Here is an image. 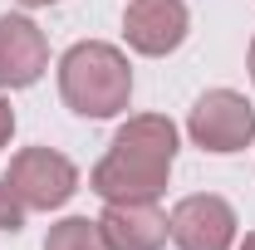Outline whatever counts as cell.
Returning a JSON list of instances; mask_svg holds the SVG:
<instances>
[{
    "label": "cell",
    "instance_id": "6da1fadb",
    "mask_svg": "<svg viewBox=\"0 0 255 250\" xmlns=\"http://www.w3.org/2000/svg\"><path fill=\"white\" fill-rule=\"evenodd\" d=\"M177 162V127L162 113L128 118L113 137L108 157L94 167L89 187L103 201H157L167 191V172Z\"/></svg>",
    "mask_w": 255,
    "mask_h": 250
},
{
    "label": "cell",
    "instance_id": "7a4b0ae2",
    "mask_svg": "<svg viewBox=\"0 0 255 250\" xmlns=\"http://www.w3.org/2000/svg\"><path fill=\"white\" fill-rule=\"evenodd\" d=\"M59 94L79 118H113L123 113L132 98V69H128L123 49L103 44V39H84L59 59Z\"/></svg>",
    "mask_w": 255,
    "mask_h": 250
},
{
    "label": "cell",
    "instance_id": "3957f363",
    "mask_svg": "<svg viewBox=\"0 0 255 250\" xmlns=\"http://www.w3.org/2000/svg\"><path fill=\"white\" fill-rule=\"evenodd\" d=\"M187 132L201 152H216V157H231L241 147H251L255 137V108L236 89H211V94L196 98L187 118Z\"/></svg>",
    "mask_w": 255,
    "mask_h": 250
},
{
    "label": "cell",
    "instance_id": "277c9868",
    "mask_svg": "<svg viewBox=\"0 0 255 250\" xmlns=\"http://www.w3.org/2000/svg\"><path fill=\"white\" fill-rule=\"evenodd\" d=\"M10 191L30 206V211H54L64 206L74 191H79V172L74 162L54 147H25V152L10 162Z\"/></svg>",
    "mask_w": 255,
    "mask_h": 250
},
{
    "label": "cell",
    "instance_id": "5b68a950",
    "mask_svg": "<svg viewBox=\"0 0 255 250\" xmlns=\"http://www.w3.org/2000/svg\"><path fill=\"white\" fill-rule=\"evenodd\" d=\"M167 236L177 250H231L236 241V211L221 196L201 191V196H182L167 216Z\"/></svg>",
    "mask_w": 255,
    "mask_h": 250
},
{
    "label": "cell",
    "instance_id": "8992f818",
    "mask_svg": "<svg viewBox=\"0 0 255 250\" xmlns=\"http://www.w3.org/2000/svg\"><path fill=\"white\" fill-rule=\"evenodd\" d=\"M187 5L182 0H132L123 15V34L137 54H172L187 39Z\"/></svg>",
    "mask_w": 255,
    "mask_h": 250
},
{
    "label": "cell",
    "instance_id": "52a82bcc",
    "mask_svg": "<svg viewBox=\"0 0 255 250\" xmlns=\"http://www.w3.org/2000/svg\"><path fill=\"white\" fill-rule=\"evenodd\" d=\"M49 69L44 30L25 15H0V89H30Z\"/></svg>",
    "mask_w": 255,
    "mask_h": 250
},
{
    "label": "cell",
    "instance_id": "ba28073f",
    "mask_svg": "<svg viewBox=\"0 0 255 250\" xmlns=\"http://www.w3.org/2000/svg\"><path fill=\"white\" fill-rule=\"evenodd\" d=\"M108 250H162L167 246V216L152 201H108L98 216Z\"/></svg>",
    "mask_w": 255,
    "mask_h": 250
},
{
    "label": "cell",
    "instance_id": "9c48e42d",
    "mask_svg": "<svg viewBox=\"0 0 255 250\" xmlns=\"http://www.w3.org/2000/svg\"><path fill=\"white\" fill-rule=\"evenodd\" d=\"M44 250H108V241H103L98 221L69 216V221H59V226L44 236Z\"/></svg>",
    "mask_w": 255,
    "mask_h": 250
},
{
    "label": "cell",
    "instance_id": "30bf717a",
    "mask_svg": "<svg viewBox=\"0 0 255 250\" xmlns=\"http://www.w3.org/2000/svg\"><path fill=\"white\" fill-rule=\"evenodd\" d=\"M25 226V201L10 191V182H0V231H20Z\"/></svg>",
    "mask_w": 255,
    "mask_h": 250
},
{
    "label": "cell",
    "instance_id": "8fae6325",
    "mask_svg": "<svg viewBox=\"0 0 255 250\" xmlns=\"http://www.w3.org/2000/svg\"><path fill=\"white\" fill-rule=\"evenodd\" d=\"M10 132H15V108H10V103L0 98V147L10 142Z\"/></svg>",
    "mask_w": 255,
    "mask_h": 250
},
{
    "label": "cell",
    "instance_id": "7c38bea8",
    "mask_svg": "<svg viewBox=\"0 0 255 250\" xmlns=\"http://www.w3.org/2000/svg\"><path fill=\"white\" fill-rule=\"evenodd\" d=\"M20 5H30V10H34V5H54V0H20Z\"/></svg>",
    "mask_w": 255,
    "mask_h": 250
},
{
    "label": "cell",
    "instance_id": "4fadbf2b",
    "mask_svg": "<svg viewBox=\"0 0 255 250\" xmlns=\"http://www.w3.org/2000/svg\"><path fill=\"white\" fill-rule=\"evenodd\" d=\"M241 250H255V231H251V236H246V246H241Z\"/></svg>",
    "mask_w": 255,
    "mask_h": 250
},
{
    "label": "cell",
    "instance_id": "5bb4252c",
    "mask_svg": "<svg viewBox=\"0 0 255 250\" xmlns=\"http://www.w3.org/2000/svg\"><path fill=\"white\" fill-rule=\"evenodd\" d=\"M251 79H255V39H251Z\"/></svg>",
    "mask_w": 255,
    "mask_h": 250
}]
</instances>
